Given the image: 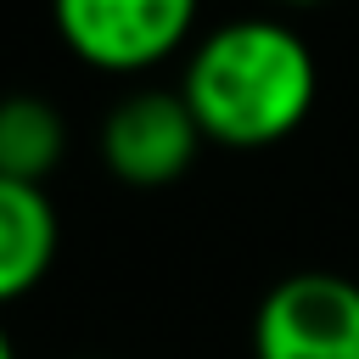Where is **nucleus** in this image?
<instances>
[{"instance_id": "1", "label": "nucleus", "mask_w": 359, "mask_h": 359, "mask_svg": "<svg viewBox=\"0 0 359 359\" xmlns=\"http://www.w3.org/2000/svg\"><path fill=\"white\" fill-rule=\"evenodd\" d=\"M208 146L264 151L303 129L320 95V62L286 17H230L191 39L174 84Z\"/></svg>"}, {"instance_id": "6", "label": "nucleus", "mask_w": 359, "mask_h": 359, "mask_svg": "<svg viewBox=\"0 0 359 359\" xmlns=\"http://www.w3.org/2000/svg\"><path fill=\"white\" fill-rule=\"evenodd\" d=\"M67 157V118L45 95H0V174L45 185Z\"/></svg>"}, {"instance_id": "4", "label": "nucleus", "mask_w": 359, "mask_h": 359, "mask_svg": "<svg viewBox=\"0 0 359 359\" xmlns=\"http://www.w3.org/2000/svg\"><path fill=\"white\" fill-rule=\"evenodd\" d=\"M202 146L208 140L180 90H129L101 118V163L129 191H163L185 180Z\"/></svg>"}, {"instance_id": "3", "label": "nucleus", "mask_w": 359, "mask_h": 359, "mask_svg": "<svg viewBox=\"0 0 359 359\" xmlns=\"http://www.w3.org/2000/svg\"><path fill=\"white\" fill-rule=\"evenodd\" d=\"M252 359H359V280L292 269L252 309Z\"/></svg>"}, {"instance_id": "5", "label": "nucleus", "mask_w": 359, "mask_h": 359, "mask_svg": "<svg viewBox=\"0 0 359 359\" xmlns=\"http://www.w3.org/2000/svg\"><path fill=\"white\" fill-rule=\"evenodd\" d=\"M62 247V219L45 185H22L0 174V309L28 297Z\"/></svg>"}, {"instance_id": "2", "label": "nucleus", "mask_w": 359, "mask_h": 359, "mask_svg": "<svg viewBox=\"0 0 359 359\" xmlns=\"http://www.w3.org/2000/svg\"><path fill=\"white\" fill-rule=\"evenodd\" d=\"M202 0H50L56 39L95 73H146L196 39Z\"/></svg>"}, {"instance_id": "8", "label": "nucleus", "mask_w": 359, "mask_h": 359, "mask_svg": "<svg viewBox=\"0 0 359 359\" xmlns=\"http://www.w3.org/2000/svg\"><path fill=\"white\" fill-rule=\"evenodd\" d=\"M280 6H320V0H280Z\"/></svg>"}, {"instance_id": "7", "label": "nucleus", "mask_w": 359, "mask_h": 359, "mask_svg": "<svg viewBox=\"0 0 359 359\" xmlns=\"http://www.w3.org/2000/svg\"><path fill=\"white\" fill-rule=\"evenodd\" d=\"M0 359H17V342H11V331L0 325Z\"/></svg>"}]
</instances>
